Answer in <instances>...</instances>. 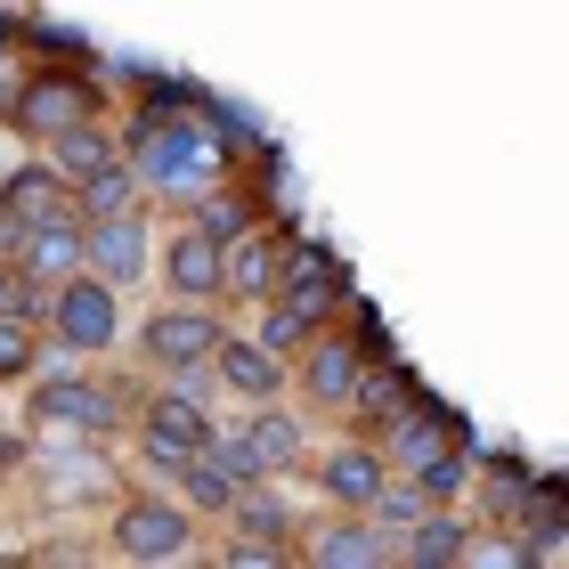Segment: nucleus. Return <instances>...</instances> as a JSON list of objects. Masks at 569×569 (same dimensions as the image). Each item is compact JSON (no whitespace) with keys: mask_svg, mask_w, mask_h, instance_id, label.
Instances as JSON below:
<instances>
[{"mask_svg":"<svg viewBox=\"0 0 569 569\" xmlns=\"http://www.w3.org/2000/svg\"><path fill=\"white\" fill-rule=\"evenodd\" d=\"M41 277H24L17 261H0V318H41Z\"/></svg>","mask_w":569,"mask_h":569,"instance_id":"26","label":"nucleus"},{"mask_svg":"<svg viewBox=\"0 0 569 569\" xmlns=\"http://www.w3.org/2000/svg\"><path fill=\"white\" fill-rule=\"evenodd\" d=\"M220 399H228V391H220L212 367L163 375V382L147 391L131 439H122V448H131V463H139L147 480H179V472H188V463L220 439Z\"/></svg>","mask_w":569,"mask_h":569,"instance_id":"2","label":"nucleus"},{"mask_svg":"<svg viewBox=\"0 0 569 569\" xmlns=\"http://www.w3.org/2000/svg\"><path fill=\"white\" fill-rule=\"evenodd\" d=\"M472 529H480L472 512H456V505H431L423 521L399 537V546H407V561H416V569H463V553H472Z\"/></svg>","mask_w":569,"mask_h":569,"instance_id":"22","label":"nucleus"},{"mask_svg":"<svg viewBox=\"0 0 569 569\" xmlns=\"http://www.w3.org/2000/svg\"><path fill=\"white\" fill-rule=\"evenodd\" d=\"M90 114H107V98H98L90 73L82 66H41V73H24V82H17L9 131L33 139V147H49L58 131H73V122H90Z\"/></svg>","mask_w":569,"mask_h":569,"instance_id":"12","label":"nucleus"},{"mask_svg":"<svg viewBox=\"0 0 569 569\" xmlns=\"http://www.w3.org/2000/svg\"><path fill=\"white\" fill-rule=\"evenodd\" d=\"M122 284H107L90 261L58 277L41 293V326H49V342H58V358H114L122 350V333H131V318H122Z\"/></svg>","mask_w":569,"mask_h":569,"instance_id":"4","label":"nucleus"},{"mask_svg":"<svg viewBox=\"0 0 569 569\" xmlns=\"http://www.w3.org/2000/svg\"><path fill=\"white\" fill-rule=\"evenodd\" d=\"M49 358H58V342H49L41 318H0V391H9V382H33Z\"/></svg>","mask_w":569,"mask_h":569,"instance_id":"23","label":"nucleus"},{"mask_svg":"<svg viewBox=\"0 0 569 569\" xmlns=\"http://www.w3.org/2000/svg\"><path fill=\"white\" fill-rule=\"evenodd\" d=\"M382 448H391V463L399 472H431V463H448V456H463V423L448 416V407H431V399H407L391 423H382Z\"/></svg>","mask_w":569,"mask_h":569,"instance_id":"17","label":"nucleus"},{"mask_svg":"<svg viewBox=\"0 0 569 569\" xmlns=\"http://www.w3.org/2000/svg\"><path fill=\"white\" fill-rule=\"evenodd\" d=\"M139 196H147V179H139V163H131V154L82 179V212H90V220H98V212H122V203H139Z\"/></svg>","mask_w":569,"mask_h":569,"instance_id":"25","label":"nucleus"},{"mask_svg":"<svg viewBox=\"0 0 569 569\" xmlns=\"http://www.w3.org/2000/svg\"><path fill=\"white\" fill-rule=\"evenodd\" d=\"M154 212H163V203L139 196V203H122V212H98L90 220V269L107 277V284H122V293L154 284V244H163Z\"/></svg>","mask_w":569,"mask_h":569,"instance_id":"13","label":"nucleus"},{"mask_svg":"<svg viewBox=\"0 0 569 569\" xmlns=\"http://www.w3.org/2000/svg\"><path fill=\"white\" fill-rule=\"evenodd\" d=\"M41 154H49V163H58V171L73 179V188H82L90 171H107V163H122V154H131V147H122V131H114V114H90V122H73V131H58V139H49Z\"/></svg>","mask_w":569,"mask_h":569,"instance_id":"21","label":"nucleus"},{"mask_svg":"<svg viewBox=\"0 0 569 569\" xmlns=\"http://www.w3.org/2000/svg\"><path fill=\"white\" fill-rule=\"evenodd\" d=\"M301 561L309 569H399L407 546L391 521H375V512H350V505H326L301 521Z\"/></svg>","mask_w":569,"mask_h":569,"instance_id":"10","label":"nucleus"},{"mask_svg":"<svg viewBox=\"0 0 569 569\" xmlns=\"http://www.w3.org/2000/svg\"><path fill=\"white\" fill-rule=\"evenodd\" d=\"M301 521H309V512L284 505V480H252L220 529H228V537H244V546H261V553L284 569V561H301Z\"/></svg>","mask_w":569,"mask_h":569,"instance_id":"16","label":"nucleus"},{"mask_svg":"<svg viewBox=\"0 0 569 569\" xmlns=\"http://www.w3.org/2000/svg\"><path fill=\"white\" fill-rule=\"evenodd\" d=\"M391 448H382L375 431H358V423H342L333 439H318V456H309V488H318L326 505H350V512H375V497L391 488Z\"/></svg>","mask_w":569,"mask_h":569,"instance_id":"8","label":"nucleus"},{"mask_svg":"<svg viewBox=\"0 0 569 569\" xmlns=\"http://www.w3.org/2000/svg\"><path fill=\"white\" fill-rule=\"evenodd\" d=\"M154 382L107 367V358H66L58 375H33L24 382V431H90V439H131L139 407H147Z\"/></svg>","mask_w":569,"mask_h":569,"instance_id":"1","label":"nucleus"},{"mask_svg":"<svg viewBox=\"0 0 569 569\" xmlns=\"http://www.w3.org/2000/svg\"><path fill=\"white\" fill-rule=\"evenodd\" d=\"M220 448L244 463L252 480H301L318 456V416L301 399H269V407H237V423H220Z\"/></svg>","mask_w":569,"mask_h":569,"instance_id":"5","label":"nucleus"},{"mask_svg":"<svg viewBox=\"0 0 569 569\" xmlns=\"http://www.w3.org/2000/svg\"><path fill=\"white\" fill-rule=\"evenodd\" d=\"M58 220H90V212H82V188L49 154H33V163H17L0 179V244L24 237V228H58Z\"/></svg>","mask_w":569,"mask_h":569,"instance_id":"14","label":"nucleus"},{"mask_svg":"<svg viewBox=\"0 0 569 569\" xmlns=\"http://www.w3.org/2000/svg\"><path fill=\"white\" fill-rule=\"evenodd\" d=\"M114 448L122 439H90V431H66V448H33V472L24 480H41V488H58L49 497V512H66V505H98L107 512L122 488V463H114Z\"/></svg>","mask_w":569,"mask_h":569,"instance_id":"9","label":"nucleus"},{"mask_svg":"<svg viewBox=\"0 0 569 569\" xmlns=\"http://www.w3.org/2000/svg\"><path fill=\"white\" fill-rule=\"evenodd\" d=\"M98 521H107L98 529V553L107 561H188V553L212 546V521H203L171 480H147V488L131 480Z\"/></svg>","mask_w":569,"mask_h":569,"instance_id":"3","label":"nucleus"},{"mask_svg":"<svg viewBox=\"0 0 569 569\" xmlns=\"http://www.w3.org/2000/svg\"><path fill=\"white\" fill-rule=\"evenodd\" d=\"M407 399H416V391H407V375H399V367H367V382H358V407H350V423L382 439V423H391Z\"/></svg>","mask_w":569,"mask_h":569,"instance_id":"24","label":"nucleus"},{"mask_svg":"<svg viewBox=\"0 0 569 569\" xmlns=\"http://www.w3.org/2000/svg\"><path fill=\"white\" fill-rule=\"evenodd\" d=\"M171 488H179V497H188V505L203 512V521L220 529L228 512H237V497L252 488V472H244V463H237V456H228L220 439H212V448H203V456H196V463H188V472H179Z\"/></svg>","mask_w":569,"mask_h":569,"instance_id":"20","label":"nucleus"},{"mask_svg":"<svg viewBox=\"0 0 569 569\" xmlns=\"http://www.w3.org/2000/svg\"><path fill=\"white\" fill-rule=\"evenodd\" d=\"M154 293L228 301V237H220V228H203L196 212H171L163 244H154Z\"/></svg>","mask_w":569,"mask_h":569,"instance_id":"11","label":"nucleus"},{"mask_svg":"<svg viewBox=\"0 0 569 569\" xmlns=\"http://www.w3.org/2000/svg\"><path fill=\"white\" fill-rule=\"evenodd\" d=\"M212 375L220 391L237 407H269V399H293V358L269 350L261 333H228V342L212 350Z\"/></svg>","mask_w":569,"mask_h":569,"instance_id":"15","label":"nucleus"},{"mask_svg":"<svg viewBox=\"0 0 569 569\" xmlns=\"http://www.w3.org/2000/svg\"><path fill=\"white\" fill-rule=\"evenodd\" d=\"M0 261H17L24 277H41V284H58L90 261V220H58V228H24V237L0 244Z\"/></svg>","mask_w":569,"mask_h":569,"instance_id":"19","label":"nucleus"},{"mask_svg":"<svg viewBox=\"0 0 569 569\" xmlns=\"http://www.w3.org/2000/svg\"><path fill=\"white\" fill-rule=\"evenodd\" d=\"M228 342V301H188V293H163L139 318V367L147 375H188V367H212V350Z\"/></svg>","mask_w":569,"mask_h":569,"instance_id":"6","label":"nucleus"},{"mask_svg":"<svg viewBox=\"0 0 569 569\" xmlns=\"http://www.w3.org/2000/svg\"><path fill=\"white\" fill-rule=\"evenodd\" d=\"M367 367H375V358H367V333L326 326V333H309V342L293 350V399H301L318 423H350Z\"/></svg>","mask_w":569,"mask_h":569,"instance_id":"7","label":"nucleus"},{"mask_svg":"<svg viewBox=\"0 0 569 569\" xmlns=\"http://www.w3.org/2000/svg\"><path fill=\"white\" fill-rule=\"evenodd\" d=\"M24 472H33V439H9V431H0V488L24 480Z\"/></svg>","mask_w":569,"mask_h":569,"instance_id":"27","label":"nucleus"},{"mask_svg":"<svg viewBox=\"0 0 569 569\" xmlns=\"http://www.w3.org/2000/svg\"><path fill=\"white\" fill-rule=\"evenodd\" d=\"M277 284H284V237L261 220V228H244V237L228 244V309H261Z\"/></svg>","mask_w":569,"mask_h":569,"instance_id":"18","label":"nucleus"}]
</instances>
